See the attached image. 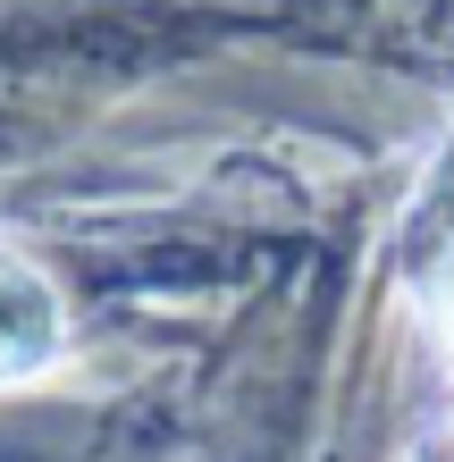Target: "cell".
Returning a JSON list of instances; mask_svg holds the SVG:
<instances>
[{
  "label": "cell",
  "instance_id": "6da1fadb",
  "mask_svg": "<svg viewBox=\"0 0 454 462\" xmlns=\"http://www.w3.org/2000/svg\"><path fill=\"white\" fill-rule=\"evenodd\" d=\"M68 345V303L25 253H0V387H25L60 362Z\"/></svg>",
  "mask_w": 454,
  "mask_h": 462
},
{
  "label": "cell",
  "instance_id": "7a4b0ae2",
  "mask_svg": "<svg viewBox=\"0 0 454 462\" xmlns=\"http://www.w3.org/2000/svg\"><path fill=\"white\" fill-rule=\"evenodd\" d=\"M438 328H446V345H454V269L438 278Z\"/></svg>",
  "mask_w": 454,
  "mask_h": 462
}]
</instances>
